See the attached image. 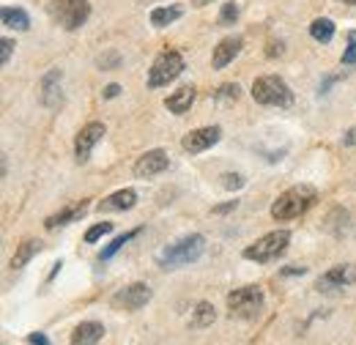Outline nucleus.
Segmentation results:
<instances>
[{
	"label": "nucleus",
	"instance_id": "27",
	"mask_svg": "<svg viewBox=\"0 0 356 345\" xmlns=\"http://www.w3.org/2000/svg\"><path fill=\"white\" fill-rule=\"evenodd\" d=\"M214 96H217V99H227V102H236V99L241 96V88L236 86V83H227V86L217 88Z\"/></svg>",
	"mask_w": 356,
	"mask_h": 345
},
{
	"label": "nucleus",
	"instance_id": "32",
	"mask_svg": "<svg viewBox=\"0 0 356 345\" xmlns=\"http://www.w3.org/2000/svg\"><path fill=\"white\" fill-rule=\"evenodd\" d=\"M28 345H49V337L42 332H33V335H28Z\"/></svg>",
	"mask_w": 356,
	"mask_h": 345
},
{
	"label": "nucleus",
	"instance_id": "21",
	"mask_svg": "<svg viewBox=\"0 0 356 345\" xmlns=\"http://www.w3.org/2000/svg\"><path fill=\"white\" fill-rule=\"evenodd\" d=\"M214 318H217L214 304L200 302L197 307H195L192 318H189V326H192V329H206V326H211V323H214Z\"/></svg>",
	"mask_w": 356,
	"mask_h": 345
},
{
	"label": "nucleus",
	"instance_id": "24",
	"mask_svg": "<svg viewBox=\"0 0 356 345\" xmlns=\"http://www.w3.org/2000/svg\"><path fill=\"white\" fill-rule=\"evenodd\" d=\"M137 236H140V227H137V230H129V233H121V236H115V239H113V241H110V244H107V247L99 252V260H110L113 255H115V252H118V250H124V247H127L132 239H137Z\"/></svg>",
	"mask_w": 356,
	"mask_h": 345
},
{
	"label": "nucleus",
	"instance_id": "3",
	"mask_svg": "<svg viewBox=\"0 0 356 345\" xmlns=\"http://www.w3.org/2000/svg\"><path fill=\"white\" fill-rule=\"evenodd\" d=\"M47 11H49L52 22L60 25L63 31H77L88 22L90 3L88 0H49Z\"/></svg>",
	"mask_w": 356,
	"mask_h": 345
},
{
	"label": "nucleus",
	"instance_id": "30",
	"mask_svg": "<svg viewBox=\"0 0 356 345\" xmlns=\"http://www.w3.org/2000/svg\"><path fill=\"white\" fill-rule=\"evenodd\" d=\"M225 181V189H238V186H244V178H241V175H238V172H225L222 175Z\"/></svg>",
	"mask_w": 356,
	"mask_h": 345
},
{
	"label": "nucleus",
	"instance_id": "38",
	"mask_svg": "<svg viewBox=\"0 0 356 345\" xmlns=\"http://www.w3.org/2000/svg\"><path fill=\"white\" fill-rule=\"evenodd\" d=\"M343 3H351V6H356V0H343Z\"/></svg>",
	"mask_w": 356,
	"mask_h": 345
},
{
	"label": "nucleus",
	"instance_id": "29",
	"mask_svg": "<svg viewBox=\"0 0 356 345\" xmlns=\"http://www.w3.org/2000/svg\"><path fill=\"white\" fill-rule=\"evenodd\" d=\"M11 52H14V42L11 39H0V63L3 66L11 61Z\"/></svg>",
	"mask_w": 356,
	"mask_h": 345
},
{
	"label": "nucleus",
	"instance_id": "15",
	"mask_svg": "<svg viewBox=\"0 0 356 345\" xmlns=\"http://www.w3.org/2000/svg\"><path fill=\"white\" fill-rule=\"evenodd\" d=\"M134 203H137V192H134V189H118V192H113L110 198H104L96 209H99L102 214H113V211L134 209Z\"/></svg>",
	"mask_w": 356,
	"mask_h": 345
},
{
	"label": "nucleus",
	"instance_id": "2",
	"mask_svg": "<svg viewBox=\"0 0 356 345\" xmlns=\"http://www.w3.org/2000/svg\"><path fill=\"white\" fill-rule=\"evenodd\" d=\"M203 250H206V239H203L200 233H189V236H184L181 241L165 247V250L159 252V266H162V268H181V266H189V263H195V260L203 255Z\"/></svg>",
	"mask_w": 356,
	"mask_h": 345
},
{
	"label": "nucleus",
	"instance_id": "13",
	"mask_svg": "<svg viewBox=\"0 0 356 345\" xmlns=\"http://www.w3.org/2000/svg\"><path fill=\"white\" fill-rule=\"evenodd\" d=\"M323 285H337V288H346V285H356V266L354 263H340V266H332L321 280H318V291H323Z\"/></svg>",
	"mask_w": 356,
	"mask_h": 345
},
{
	"label": "nucleus",
	"instance_id": "16",
	"mask_svg": "<svg viewBox=\"0 0 356 345\" xmlns=\"http://www.w3.org/2000/svg\"><path fill=\"white\" fill-rule=\"evenodd\" d=\"M86 211H88V200H77L74 206H66V209H60L58 214L47 216L44 227H47V230L63 227V225H69V222H77L80 216H86Z\"/></svg>",
	"mask_w": 356,
	"mask_h": 345
},
{
	"label": "nucleus",
	"instance_id": "19",
	"mask_svg": "<svg viewBox=\"0 0 356 345\" xmlns=\"http://www.w3.org/2000/svg\"><path fill=\"white\" fill-rule=\"evenodd\" d=\"M0 19H3V25L11 28V31H28V28H31L28 11H25V8H17V6H3Z\"/></svg>",
	"mask_w": 356,
	"mask_h": 345
},
{
	"label": "nucleus",
	"instance_id": "31",
	"mask_svg": "<svg viewBox=\"0 0 356 345\" xmlns=\"http://www.w3.org/2000/svg\"><path fill=\"white\" fill-rule=\"evenodd\" d=\"M118 63H121V58H118V55H107V58L102 55V58H99V66H102V69H107V72H110V66H113V69H118Z\"/></svg>",
	"mask_w": 356,
	"mask_h": 345
},
{
	"label": "nucleus",
	"instance_id": "33",
	"mask_svg": "<svg viewBox=\"0 0 356 345\" xmlns=\"http://www.w3.org/2000/svg\"><path fill=\"white\" fill-rule=\"evenodd\" d=\"M305 271H307V266H291V268H282L280 274L282 277H291V274H305Z\"/></svg>",
	"mask_w": 356,
	"mask_h": 345
},
{
	"label": "nucleus",
	"instance_id": "5",
	"mask_svg": "<svg viewBox=\"0 0 356 345\" xmlns=\"http://www.w3.org/2000/svg\"><path fill=\"white\" fill-rule=\"evenodd\" d=\"M227 312H230V318H238V321L258 318L264 312V291L258 285L236 288L233 294H227Z\"/></svg>",
	"mask_w": 356,
	"mask_h": 345
},
{
	"label": "nucleus",
	"instance_id": "37",
	"mask_svg": "<svg viewBox=\"0 0 356 345\" xmlns=\"http://www.w3.org/2000/svg\"><path fill=\"white\" fill-rule=\"evenodd\" d=\"M192 3H195V6H209L211 0H192Z\"/></svg>",
	"mask_w": 356,
	"mask_h": 345
},
{
	"label": "nucleus",
	"instance_id": "34",
	"mask_svg": "<svg viewBox=\"0 0 356 345\" xmlns=\"http://www.w3.org/2000/svg\"><path fill=\"white\" fill-rule=\"evenodd\" d=\"M118 93H121V86H115V83H113V86L104 88V99H115Z\"/></svg>",
	"mask_w": 356,
	"mask_h": 345
},
{
	"label": "nucleus",
	"instance_id": "36",
	"mask_svg": "<svg viewBox=\"0 0 356 345\" xmlns=\"http://www.w3.org/2000/svg\"><path fill=\"white\" fill-rule=\"evenodd\" d=\"M233 209H236V200H230V203H225V206H217L214 214H227V211H233Z\"/></svg>",
	"mask_w": 356,
	"mask_h": 345
},
{
	"label": "nucleus",
	"instance_id": "9",
	"mask_svg": "<svg viewBox=\"0 0 356 345\" xmlns=\"http://www.w3.org/2000/svg\"><path fill=\"white\" fill-rule=\"evenodd\" d=\"M220 137H222V129H220V127H200V129L184 134L181 148H184L186 154H200V151H206V148L217 145V143H220Z\"/></svg>",
	"mask_w": 356,
	"mask_h": 345
},
{
	"label": "nucleus",
	"instance_id": "8",
	"mask_svg": "<svg viewBox=\"0 0 356 345\" xmlns=\"http://www.w3.org/2000/svg\"><path fill=\"white\" fill-rule=\"evenodd\" d=\"M151 299H154V291L145 282H132V285L121 288L110 299V304H113V310H121V312H137V310H143Z\"/></svg>",
	"mask_w": 356,
	"mask_h": 345
},
{
	"label": "nucleus",
	"instance_id": "26",
	"mask_svg": "<svg viewBox=\"0 0 356 345\" xmlns=\"http://www.w3.org/2000/svg\"><path fill=\"white\" fill-rule=\"evenodd\" d=\"M356 63V31H348V42L343 52V66H354Z\"/></svg>",
	"mask_w": 356,
	"mask_h": 345
},
{
	"label": "nucleus",
	"instance_id": "4",
	"mask_svg": "<svg viewBox=\"0 0 356 345\" xmlns=\"http://www.w3.org/2000/svg\"><path fill=\"white\" fill-rule=\"evenodd\" d=\"M252 99L258 104H268V107H291L293 104V90L288 88V83L277 74H266L258 77L252 83Z\"/></svg>",
	"mask_w": 356,
	"mask_h": 345
},
{
	"label": "nucleus",
	"instance_id": "6",
	"mask_svg": "<svg viewBox=\"0 0 356 345\" xmlns=\"http://www.w3.org/2000/svg\"><path fill=\"white\" fill-rule=\"evenodd\" d=\"M291 244V233L288 230H274L261 236L255 244H250L244 250V258L247 260H258V263H268V260H277Z\"/></svg>",
	"mask_w": 356,
	"mask_h": 345
},
{
	"label": "nucleus",
	"instance_id": "22",
	"mask_svg": "<svg viewBox=\"0 0 356 345\" xmlns=\"http://www.w3.org/2000/svg\"><path fill=\"white\" fill-rule=\"evenodd\" d=\"M181 14H184L181 6H162V8H154V11H151V25H156V28H168L170 22L181 19Z\"/></svg>",
	"mask_w": 356,
	"mask_h": 345
},
{
	"label": "nucleus",
	"instance_id": "11",
	"mask_svg": "<svg viewBox=\"0 0 356 345\" xmlns=\"http://www.w3.org/2000/svg\"><path fill=\"white\" fill-rule=\"evenodd\" d=\"M168 168H170V157H168V151L154 148V151L143 154V157L134 162V175H137V178H151V175L165 172Z\"/></svg>",
	"mask_w": 356,
	"mask_h": 345
},
{
	"label": "nucleus",
	"instance_id": "12",
	"mask_svg": "<svg viewBox=\"0 0 356 345\" xmlns=\"http://www.w3.org/2000/svg\"><path fill=\"white\" fill-rule=\"evenodd\" d=\"M60 83H63V74L60 69H49L44 77H42V104L55 110L63 104V90H60Z\"/></svg>",
	"mask_w": 356,
	"mask_h": 345
},
{
	"label": "nucleus",
	"instance_id": "17",
	"mask_svg": "<svg viewBox=\"0 0 356 345\" xmlns=\"http://www.w3.org/2000/svg\"><path fill=\"white\" fill-rule=\"evenodd\" d=\"M104 337V326L99 321H83L72 332V345H96Z\"/></svg>",
	"mask_w": 356,
	"mask_h": 345
},
{
	"label": "nucleus",
	"instance_id": "18",
	"mask_svg": "<svg viewBox=\"0 0 356 345\" xmlns=\"http://www.w3.org/2000/svg\"><path fill=\"white\" fill-rule=\"evenodd\" d=\"M192 102H195V88L184 86V88H178L176 93H170V96L165 99V107H168L170 113H176V115H184V113L192 107Z\"/></svg>",
	"mask_w": 356,
	"mask_h": 345
},
{
	"label": "nucleus",
	"instance_id": "25",
	"mask_svg": "<svg viewBox=\"0 0 356 345\" xmlns=\"http://www.w3.org/2000/svg\"><path fill=\"white\" fill-rule=\"evenodd\" d=\"M107 233H113V222H99V225H93L88 233H86V241L88 244H96L102 236H107Z\"/></svg>",
	"mask_w": 356,
	"mask_h": 345
},
{
	"label": "nucleus",
	"instance_id": "28",
	"mask_svg": "<svg viewBox=\"0 0 356 345\" xmlns=\"http://www.w3.org/2000/svg\"><path fill=\"white\" fill-rule=\"evenodd\" d=\"M236 17H238V6L230 0V3H225L222 6V14H220V22L222 25H233L236 22Z\"/></svg>",
	"mask_w": 356,
	"mask_h": 345
},
{
	"label": "nucleus",
	"instance_id": "20",
	"mask_svg": "<svg viewBox=\"0 0 356 345\" xmlns=\"http://www.w3.org/2000/svg\"><path fill=\"white\" fill-rule=\"evenodd\" d=\"M39 247H42V244H39L36 239H25V241L17 247L14 258H11V268H14V271L25 268V266H28V260H31L33 255H36V252H39Z\"/></svg>",
	"mask_w": 356,
	"mask_h": 345
},
{
	"label": "nucleus",
	"instance_id": "10",
	"mask_svg": "<svg viewBox=\"0 0 356 345\" xmlns=\"http://www.w3.org/2000/svg\"><path fill=\"white\" fill-rule=\"evenodd\" d=\"M104 124H99V121H90L86 124L83 129L77 131V140H74V157H77V162L83 165V162H88L90 159V151H93V145L104 137Z\"/></svg>",
	"mask_w": 356,
	"mask_h": 345
},
{
	"label": "nucleus",
	"instance_id": "23",
	"mask_svg": "<svg viewBox=\"0 0 356 345\" xmlns=\"http://www.w3.org/2000/svg\"><path fill=\"white\" fill-rule=\"evenodd\" d=\"M310 36L318 44H329L332 42V36H334V22H332L329 17H318V19L310 25Z\"/></svg>",
	"mask_w": 356,
	"mask_h": 345
},
{
	"label": "nucleus",
	"instance_id": "14",
	"mask_svg": "<svg viewBox=\"0 0 356 345\" xmlns=\"http://www.w3.org/2000/svg\"><path fill=\"white\" fill-rule=\"evenodd\" d=\"M241 47H244V39H241V36H227V39H222V42L214 47L211 66H214V69H225V66L241 52Z\"/></svg>",
	"mask_w": 356,
	"mask_h": 345
},
{
	"label": "nucleus",
	"instance_id": "1",
	"mask_svg": "<svg viewBox=\"0 0 356 345\" xmlns=\"http://www.w3.org/2000/svg\"><path fill=\"white\" fill-rule=\"evenodd\" d=\"M318 200V192L312 189L310 184H299V186H291L285 189L274 203H271V216L277 222H288V219H296L302 216L307 209L315 206Z\"/></svg>",
	"mask_w": 356,
	"mask_h": 345
},
{
	"label": "nucleus",
	"instance_id": "35",
	"mask_svg": "<svg viewBox=\"0 0 356 345\" xmlns=\"http://www.w3.org/2000/svg\"><path fill=\"white\" fill-rule=\"evenodd\" d=\"M343 145H356V127H354V129L346 131V137H343Z\"/></svg>",
	"mask_w": 356,
	"mask_h": 345
},
{
	"label": "nucleus",
	"instance_id": "7",
	"mask_svg": "<svg viewBox=\"0 0 356 345\" xmlns=\"http://www.w3.org/2000/svg\"><path fill=\"white\" fill-rule=\"evenodd\" d=\"M184 72V58L176 49H165L156 55V61L148 69V88H162L170 86L178 74Z\"/></svg>",
	"mask_w": 356,
	"mask_h": 345
}]
</instances>
